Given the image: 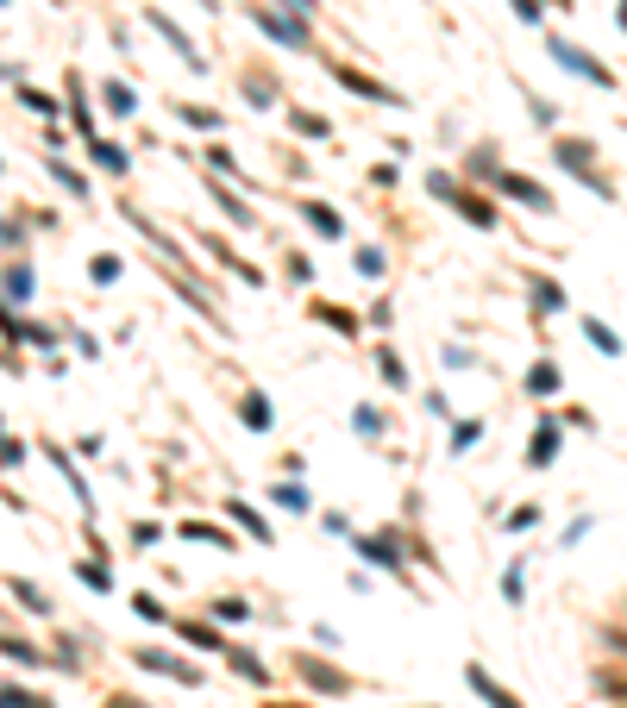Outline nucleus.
<instances>
[{"label": "nucleus", "instance_id": "nucleus-1", "mask_svg": "<svg viewBox=\"0 0 627 708\" xmlns=\"http://www.w3.org/2000/svg\"><path fill=\"white\" fill-rule=\"evenodd\" d=\"M552 163H559L565 176H577V182L590 188V195H602V201L615 195V182H609V176H596V145H590V138L559 132V138H552Z\"/></svg>", "mask_w": 627, "mask_h": 708}, {"label": "nucleus", "instance_id": "nucleus-2", "mask_svg": "<svg viewBox=\"0 0 627 708\" xmlns=\"http://www.w3.org/2000/svg\"><path fill=\"white\" fill-rule=\"evenodd\" d=\"M327 69H333V82H339V88H352V94H358V101H377V107H402V94H396V88H383L377 76H364V69H352L345 57H327Z\"/></svg>", "mask_w": 627, "mask_h": 708}, {"label": "nucleus", "instance_id": "nucleus-3", "mask_svg": "<svg viewBox=\"0 0 627 708\" xmlns=\"http://www.w3.org/2000/svg\"><path fill=\"white\" fill-rule=\"evenodd\" d=\"M552 57H559V69H571V76H584L590 88H615V69H602L584 44H571V38H552Z\"/></svg>", "mask_w": 627, "mask_h": 708}, {"label": "nucleus", "instance_id": "nucleus-4", "mask_svg": "<svg viewBox=\"0 0 627 708\" xmlns=\"http://www.w3.org/2000/svg\"><path fill=\"white\" fill-rule=\"evenodd\" d=\"M251 26H258L264 38H276V44H289V51H308V44H314V32L301 26L295 13H270V7H251Z\"/></svg>", "mask_w": 627, "mask_h": 708}, {"label": "nucleus", "instance_id": "nucleus-5", "mask_svg": "<svg viewBox=\"0 0 627 708\" xmlns=\"http://www.w3.org/2000/svg\"><path fill=\"white\" fill-rule=\"evenodd\" d=\"M358 558L364 564H383V571H408V558H402V533H358Z\"/></svg>", "mask_w": 627, "mask_h": 708}, {"label": "nucleus", "instance_id": "nucleus-6", "mask_svg": "<svg viewBox=\"0 0 627 708\" xmlns=\"http://www.w3.org/2000/svg\"><path fill=\"white\" fill-rule=\"evenodd\" d=\"M496 195H508V201H527L533 214H552V195H546V188L533 182V176H521V170H502V176H496Z\"/></svg>", "mask_w": 627, "mask_h": 708}, {"label": "nucleus", "instance_id": "nucleus-7", "mask_svg": "<svg viewBox=\"0 0 627 708\" xmlns=\"http://www.w3.org/2000/svg\"><path fill=\"white\" fill-rule=\"evenodd\" d=\"M295 671L314 683V690H327V696H345L352 690V677H345L339 665H320V658H295Z\"/></svg>", "mask_w": 627, "mask_h": 708}, {"label": "nucleus", "instance_id": "nucleus-8", "mask_svg": "<svg viewBox=\"0 0 627 708\" xmlns=\"http://www.w3.org/2000/svg\"><path fill=\"white\" fill-rule=\"evenodd\" d=\"M552 458H559V420L540 414V427H533V445H527V464H533V470H546Z\"/></svg>", "mask_w": 627, "mask_h": 708}, {"label": "nucleus", "instance_id": "nucleus-9", "mask_svg": "<svg viewBox=\"0 0 627 708\" xmlns=\"http://www.w3.org/2000/svg\"><path fill=\"white\" fill-rule=\"evenodd\" d=\"M151 26H157V32H164V38L176 44V57H182V63H189V69H207V57L195 51V38H189V32H182V26H176V19H170V13H157V7H151Z\"/></svg>", "mask_w": 627, "mask_h": 708}, {"label": "nucleus", "instance_id": "nucleus-10", "mask_svg": "<svg viewBox=\"0 0 627 708\" xmlns=\"http://www.w3.org/2000/svg\"><path fill=\"white\" fill-rule=\"evenodd\" d=\"M464 683H471V690H477L483 702H490V708H521V702H515V690H502V683H496L490 671H483V665H464Z\"/></svg>", "mask_w": 627, "mask_h": 708}, {"label": "nucleus", "instance_id": "nucleus-11", "mask_svg": "<svg viewBox=\"0 0 627 708\" xmlns=\"http://www.w3.org/2000/svg\"><path fill=\"white\" fill-rule=\"evenodd\" d=\"M452 207H458V220H471V226H483V232L502 220L496 207H490V195H477V188H458V201H452Z\"/></svg>", "mask_w": 627, "mask_h": 708}, {"label": "nucleus", "instance_id": "nucleus-12", "mask_svg": "<svg viewBox=\"0 0 627 708\" xmlns=\"http://www.w3.org/2000/svg\"><path fill=\"white\" fill-rule=\"evenodd\" d=\"M527 295H533V314H565V289H559L552 276L533 270V276H527Z\"/></svg>", "mask_w": 627, "mask_h": 708}, {"label": "nucleus", "instance_id": "nucleus-13", "mask_svg": "<svg viewBox=\"0 0 627 708\" xmlns=\"http://www.w3.org/2000/svg\"><path fill=\"white\" fill-rule=\"evenodd\" d=\"M132 658H138L145 671H164V677H176V683H201V671H195V665H176L170 652H151V646H145V652H132Z\"/></svg>", "mask_w": 627, "mask_h": 708}, {"label": "nucleus", "instance_id": "nucleus-14", "mask_svg": "<svg viewBox=\"0 0 627 708\" xmlns=\"http://www.w3.org/2000/svg\"><path fill=\"white\" fill-rule=\"evenodd\" d=\"M239 420H245L251 433H270V420H276V414H270V395H264V389H245V401H239Z\"/></svg>", "mask_w": 627, "mask_h": 708}, {"label": "nucleus", "instance_id": "nucleus-15", "mask_svg": "<svg viewBox=\"0 0 627 708\" xmlns=\"http://www.w3.org/2000/svg\"><path fill=\"white\" fill-rule=\"evenodd\" d=\"M301 220H308L314 232H327V239H345V220L333 214L327 201H301Z\"/></svg>", "mask_w": 627, "mask_h": 708}, {"label": "nucleus", "instance_id": "nucleus-16", "mask_svg": "<svg viewBox=\"0 0 627 708\" xmlns=\"http://www.w3.org/2000/svg\"><path fill=\"white\" fill-rule=\"evenodd\" d=\"M577 326H584V339H590V345L602 351V358H627V345H621V339H615V333H609V326H602L596 314H584Z\"/></svg>", "mask_w": 627, "mask_h": 708}, {"label": "nucleus", "instance_id": "nucleus-17", "mask_svg": "<svg viewBox=\"0 0 627 708\" xmlns=\"http://www.w3.org/2000/svg\"><path fill=\"white\" fill-rule=\"evenodd\" d=\"M308 314H314L320 326H333V333H345V339H352V333H358V314H345V308H339V301H314V308H308Z\"/></svg>", "mask_w": 627, "mask_h": 708}, {"label": "nucleus", "instance_id": "nucleus-18", "mask_svg": "<svg viewBox=\"0 0 627 708\" xmlns=\"http://www.w3.org/2000/svg\"><path fill=\"white\" fill-rule=\"evenodd\" d=\"M464 176H471V182L483 176V182H490V188H496V176H502V163H496V145H477L471 157H464Z\"/></svg>", "mask_w": 627, "mask_h": 708}, {"label": "nucleus", "instance_id": "nucleus-19", "mask_svg": "<svg viewBox=\"0 0 627 708\" xmlns=\"http://www.w3.org/2000/svg\"><path fill=\"white\" fill-rule=\"evenodd\" d=\"M207 251H214V257H220V264H226L232 276H245V282H251V289H258V282H264V270H251V264H245V257H239V251H232L226 239H207Z\"/></svg>", "mask_w": 627, "mask_h": 708}, {"label": "nucleus", "instance_id": "nucleus-20", "mask_svg": "<svg viewBox=\"0 0 627 708\" xmlns=\"http://www.w3.org/2000/svg\"><path fill=\"white\" fill-rule=\"evenodd\" d=\"M226 658H232V671H239L245 683H270V665L258 652H245V646H226Z\"/></svg>", "mask_w": 627, "mask_h": 708}, {"label": "nucleus", "instance_id": "nucleus-21", "mask_svg": "<svg viewBox=\"0 0 627 708\" xmlns=\"http://www.w3.org/2000/svg\"><path fill=\"white\" fill-rule=\"evenodd\" d=\"M226 514H232V521H239L251 539H276V533H270V521H264V514L251 508V502H226Z\"/></svg>", "mask_w": 627, "mask_h": 708}, {"label": "nucleus", "instance_id": "nucleus-22", "mask_svg": "<svg viewBox=\"0 0 627 708\" xmlns=\"http://www.w3.org/2000/svg\"><path fill=\"white\" fill-rule=\"evenodd\" d=\"M182 539H195V546H214V552H232V533L226 527H207V521H189Z\"/></svg>", "mask_w": 627, "mask_h": 708}, {"label": "nucleus", "instance_id": "nucleus-23", "mask_svg": "<svg viewBox=\"0 0 627 708\" xmlns=\"http://www.w3.org/2000/svg\"><path fill=\"white\" fill-rule=\"evenodd\" d=\"M289 126L301 138H333V120H320V113H308V107H289Z\"/></svg>", "mask_w": 627, "mask_h": 708}, {"label": "nucleus", "instance_id": "nucleus-24", "mask_svg": "<svg viewBox=\"0 0 627 708\" xmlns=\"http://www.w3.org/2000/svg\"><path fill=\"white\" fill-rule=\"evenodd\" d=\"M559 383H565L559 364H533L527 370V395H559Z\"/></svg>", "mask_w": 627, "mask_h": 708}, {"label": "nucleus", "instance_id": "nucleus-25", "mask_svg": "<svg viewBox=\"0 0 627 708\" xmlns=\"http://www.w3.org/2000/svg\"><path fill=\"white\" fill-rule=\"evenodd\" d=\"M377 370H383L389 389H408V370H402V358H396V345H377Z\"/></svg>", "mask_w": 627, "mask_h": 708}, {"label": "nucleus", "instance_id": "nucleus-26", "mask_svg": "<svg viewBox=\"0 0 627 708\" xmlns=\"http://www.w3.org/2000/svg\"><path fill=\"white\" fill-rule=\"evenodd\" d=\"M270 502H276V508H289V514H308V489L289 477V483H276V489H270Z\"/></svg>", "mask_w": 627, "mask_h": 708}, {"label": "nucleus", "instance_id": "nucleus-27", "mask_svg": "<svg viewBox=\"0 0 627 708\" xmlns=\"http://www.w3.org/2000/svg\"><path fill=\"white\" fill-rule=\"evenodd\" d=\"M207 615H214V621H251V602L245 596H214V602H207Z\"/></svg>", "mask_w": 627, "mask_h": 708}, {"label": "nucleus", "instance_id": "nucleus-28", "mask_svg": "<svg viewBox=\"0 0 627 708\" xmlns=\"http://www.w3.org/2000/svg\"><path fill=\"white\" fill-rule=\"evenodd\" d=\"M176 113H182V120H189V126H201V132H220V126H226L220 113H214V107H201V101H182Z\"/></svg>", "mask_w": 627, "mask_h": 708}, {"label": "nucleus", "instance_id": "nucleus-29", "mask_svg": "<svg viewBox=\"0 0 627 708\" xmlns=\"http://www.w3.org/2000/svg\"><path fill=\"white\" fill-rule=\"evenodd\" d=\"M176 633H182V640H189V646H207V652H226V640H220L214 627H201V621H182Z\"/></svg>", "mask_w": 627, "mask_h": 708}, {"label": "nucleus", "instance_id": "nucleus-30", "mask_svg": "<svg viewBox=\"0 0 627 708\" xmlns=\"http://www.w3.org/2000/svg\"><path fill=\"white\" fill-rule=\"evenodd\" d=\"M0 652H7V658H19V665H44V652H38L32 640H13V633H0Z\"/></svg>", "mask_w": 627, "mask_h": 708}, {"label": "nucleus", "instance_id": "nucleus-31", "mask_svg": "<svg viewBox=\"0 0 627 708\" xmlns=\"http://www.w3.org/2000/svg\"><path fill=\"white\" fill-rule=\"evenodd\" d=\"M352 264H358V276H377V282H383V270H389V257H383V245H364V251L352 257Z\"/></svg>", "mask_w": 627, "mask_h": 708}, {"label": "nucleus", "instance_id": "nucleus-32", "mask_svg": "<svg viewBox=\"0 0 627 708\" xmlns=\"http://www.w3.org/2000/svg\"><path fill=\"white\" fill-rule=\"evenodd\" d=\"M427 188H433V195H439V201H446V207H452V201H458V188H464V182H458L452 170H427Z\"/></svg>", "mask_w": 627, "mask_h": 708}, {"label": "nucleus", "instance_id": "nucleus-33", "mask_svg": "<svg viewBox=\"0 0 627 708\" xmlns=\"http://www.w3.org/2000/svg\"><path fill=\"white\" fill-rule=\"evenodd\" d=\"M477 439H483V420H458V427H452V452H471Z\"/></svg>", "mask_w": 627, "mask_h": 708}, {"label": "nucleus", "instance_id": "nucleus-34", "mask_svg": "<svg viewBox=\"0 0 627 708\" xmlns=\"http://www.w3.org/2000/svg\"><path fill=\"white\" fill-rule=\"evenodd\" d=\"M138 101H132V88L126 82H107V113H132Z\"/></svg>", "mask_w": 627, "mask_h": 708}, {"label": "nucleus", "instance_id": "nucleus-35", "mask_svg": "<svg viewBox=\"0 0 627 708\" xmlns=\"http://www.w3.org/2000/svg\"><path fill=\"white\" fill-rule=\"evenodd\" d=\"M13 596L32 608V615H51V602H44V589H32V583H13Z\"/></svg>", "mask_w": 627, "mask_h": 708}, {"label": "nucleus", "instance_id": "nucleus-36", "mask_svg": "<svg viewBox=\"0 0 627 708\" xmlns=\"http://www.w3.org/2000/svg\"><path fill=\"white\" fill-rule=\"evenodd\" d=\"M95 163H101V170H126V151H120V145H101V138H95Z\"/></svg>", "mask_w": 627, "mask_h": 708}, {"label": "nucleus", "instance_id": "nucleus-37", "mask_svg": "<svg viewBox=\"0 0 627 708\" xmlns=\"http://www.w3.org/2000/svg\"><path fill=\"white\" fill-rule=\"evenodd\" d=\"M352 427H358L364 439H383V414H370V408H358V414H352Z\"/></svg>", "mask_w": 627, "mask_h": 708}, {"label": "nucleus", "instance_id": "nucleus-38", "mask_svg": "<svg viewBox=\"0 0 627 708\" xmlns=\"http://www.w3.org/2000/svg\"><path fill=\"white\" fill-rule=\"evenodd\" d=\"M245 94H251V101H258V107H270V101H276V88H270V76H245Z\"/></svg>", "mask_w": 627, "mask_h": 708}, {"label": "nucleus", "instance_id": "nucleus-39", "mask_svg": "<svg viewBox=\"0 0 627 708\" xmlns=\"http://www.w3.org/2000/svg\"><path fill=\"white\" fill-rule=\"evenodd\" d=\"M508 7H515V19H527V26H540V19H546V0H508Z\"/></svg>", "mask_w": 627, "mask_h": 708}, {"label": "nucleus", "instance_id": "nucleus-40", "mask_svg": "<svg viewBox=\"0 0 627 708\" xmlns=\"http://www.w3.org/2000/svg\"><path fill=\"white\" fill-rule=\"evenodd\" d=\"M0 708H51L44 696H26V690H0Z\"/></svg>", "mask_w": 627, "mask_h": 708}, {"label": "nucleus", "instance_id": "nucleus-41", "mask_svg": "<svg viewBox=\"0 0 627 708\" xmlns=\"http://www.w3.org/2000/svg\"><path fill=\"white\" fill-rule=\"evenodd\" d=\"M508 527H515V533H527V527H540V502H527V508H515V514H508Z\"/></svg>", "mask_w": 627, "mask_h": 708}, {"label": "nucleus", "instance_id": "nucleus-42", "mask_svg": "<svg viewBox=\"0 0 627 708\" xmlns=\"http://www.w3.org/2000/svg\"><path fill=\"white\" fill-rule=\"evenodd\" d=\"M527 107H533V120H540V126H559V107H552V101H540V94H533Z\"/></svg>", "mask_w": 627, "mask_h": 708}, {"label": "nucleus", "instance_id": "nucleus-43", "mask_svg": "<svg viewBox=\"0 0 627 708\" xmlns=\"http://www.w3.org/2000/svg\"><path fill=\"white\" fill-rule=\"evenodd\" d=\"M283 13H295V19H301V26H308V19L320 13V0H283Z\"/></svg>", "mask_w": 627, "mask_h": 708}, {"label": "nucleus", "instance_id": "nucleus-44", "mask_svg": "<svg viewBox=\"0 0 627 708\" xmlns=\"http://www.w3.org/2000/svg\"><path fill=\"white\" fill-rule=\"evenodd\" d=\"M113 276H120V257L101 251V257H95V282H113Z\"/></svg>", "mask_w": 627, "mask_h": 708}, {"label": "nucleus", "instance_id": "nucleus-45", "mask_svg": "<svg viewBox=\"0 0 627 708\" xmlns=\"http://www.w3.org/2000/svg\"><path fill=\"white\" fill-rule=\"evenodd\" d=\"M502 596H508V602H521V571H515V564L502 571Z\"/></svg>", "mask_w": 627, "mask_h": 708}, {"label": "nucleus", "instance_id": "nucleus-46", "mask_svg": "<svg viewBox=\"0 0 627 708\" xmlns=\"http://www.w3.org/2000/svg\"><path fill=\"white\" fill-rule=\"evenodd\" d=\"M7 289L13 295H32V270H7Z\"/></svg>", "mask_w": 627, "mask_h": 708}, {"label": "nucleus", "instance_id": "nucleus-47", "mask_svg": "<svg viewBox=\"0 0 627 708\" xmlns=\"http://www.w3.org/2000/svg\"><path fill=\"white\" fill-rule=\"evenodd\" d=\"M26 107L32 113H57V101H51V94H38V88H26Z\"/></svg>", "mask_w": 627, "mask_h": 708}, {"label": "nucleus", "instance_id": "nucleus-48", "mask_svg": "<svg viewBox=\"0 0 627 708\" xmlns=\"http://www.w3.org/2000/svg\"><path fill=\"white\" fill-rule=\"evenodd\" d=\"M289 276H295V282H308V276H314V264H308L301 251H289Z\"/></svg>", "mask_w": 627, "mask_h": 708}, {"label": "nucleus", "instance_id": "nucleus-49", "mask_svg": "<svg viewBox=\"0 0 627 708\" xmlns=\"http://www.w3.org/2000/svg\"><path fill=\"white\" fill-rule=\"evenodd\" d=\"M107 708H145V702H138V696H113Z\"/></svg>", "mask_w": 627, "mask_h": 708}, {"label": "nucleus", "instance_id": "nucleus-50", "mask_svg": "<svg viewBox=\"0 0 627 708\" xmlns=\"http://www.w3.org/2000/svg\"><path fill=\"white\" fill-rule=\"evenodd\" d=\"M615 26H621V32H627V0H615Z\"/></svg>", "mask_w": 627, "mask_h": 708}, {"label": "nucleus", "instance_id": "nucleus-51", "mask_svg": "<svg viewBox=\"0 0 627 708\" xmlns=\"http://www.w3.org/2000/svg\"><path fill=\"white\" fill-rule=\"evenodd\" d=\"M552 7H565V0H552Z\"/></svg>", "mask_w": 627, "mask_h": 708}, {"label": "nucleus", "instance_id": "nucleus-52", "mask_svg": "<svg viewBox=\"0 0 627 708\" xmlns=\"http://www.w3.org/2000/svg\"><path fill=\"white\" fill-rule=\"evenodd\" d=\"M621 608H627V602H621Z\"/></svg>", "mask_w": 627, "mask_h": 708}]
</instances>
